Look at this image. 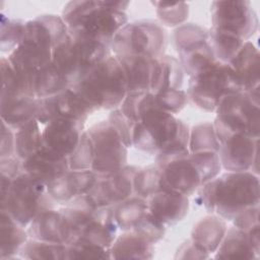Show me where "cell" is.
<instances>
[{
  "label": "cell",
  "mask_w": 260,
  "mask_h": 260,
  "mask_svg": "<svg viewBox=\"0 0 260 260\" xmlns=\"http://www.w3.org/2000/svg\"><path fill=\"white\" fill-rule=\"evenodd\" d=\"M108 121L110 124L114 127V129L117 131L118 135L122 139L123 143L126 145L127 148L133 146V129L135 123L132 122L130 119H128L119 108L111 110V113L109 115Z\"/></svg>",
  "instance_id": "obj_50"
},
{
  "label": "cell",
  "mask_w": 260,
  "mask_h": 260,
  "mask_svg": "<svg viewBox=\"0 0 260 260\" xmlns=\"http://www.w3.org/2000/svg\"><path fill=\"white\" fill-rule=\"evenodd\" d=\"M47 185L22 173L16 177L8 190L1 195V208L20 225L27 229L30 222L44 210L54 208Z\"/></svg>",
  "instance_id": "obj_5"
},
{
  "label": "cell",
  "mask_w": 260,
  "mask_h": 260,
  "mask_svg": "<svg viewBox=\"0 0 260 260\" xmlns=\"http://www.w3.org/2000/svg\"><path fill=\"white\" fill-rule=\"evenodd\" d=\"M244 91L233 70L226 63L216 62L209 68L189 77L187 95L199 109L214 112L226 94Z\"/></svg>",
  "instance_id": "obj_7"
},
{
  "label": "cell",
  "mask_w": 260,
  "mask_h": 260,
  "mask_svg": "<svg viewBox=\"0 0 260 260\" xmlns=\"http://www.w3.org/2000/svg\"><path fill=\"white\" fill-rule=\"evenodd\" d=\"M209 30V45L215 59L220 63H230L245 42L236 35L211 27Z\"/></svg>",
  "instance_id": "obj_37"
},
{
  "label": "cell",
  "mask_w": 260,
  "mask_h": 260,
  "mask_svg": "<svg viewBox=\"0 0 260 260\" xmlns=\"http://www.w3.org/2000/svg\"><path fill=\"white\" fill-rule=\"evenodd\" d=\"M176 259H208L210 256L199 249L191 240H187L184 242L178 249L176 255Z\"/></svg>",
  "instance_id": "obj_54"
},
{
  "label": "cell",
  "mask_w": 260,
  "mask_h": 260,
  "mask_svg": "<svg viewBox=\"0 0 260 260\" xmlns=\"http://www.w3.org/2000/svg\"><path fill=\"white\" fill-rule=\"evenodd\" d=\"M160 169V190H168L191 196L204 183L190 153L176 158Z\"/></svg>",
  "instance_id": "obj_14"
},
{
  "label": "cell",
  "mask_w": 260,
  "mask_h": 260,
  "mask_svg": "<svg viewBox=\"0 0 260 260\" xmlns=\"http://www.w3.org/2000/svg\"><path fill=\"white\" fill-rule=\"evenodd\" d=\"M0 211V258L2 260L13 259L19 254L21 247L29 237L24 226L15 221L7 212Z\"/></svg>",
  "instance_id": "obj_31"
},
{
  "label": "cell",
  "mask_w": 260,
  "mask_h": 260,
  "mask_svg": "<svg viewBox=\"0 0 260 260\" xmlns=\"http://www.w3.org/2000/svg\"><path fill=\"white\" fill-rule=\"evenodd\" d=\"M25 21L18 18H8L1 14L0 49L3 53L10 54L22 41Z\"/></svg>",
  "instance_id": "obj_44"
},
{
  "label": "cell",
  "mask_w": 260,
  "mask_h": 260,
  "mask_svg": "<svg viewBox=\"0 0 260 260\" xmlns=\"http://www.w3.org/2000/svg\"><path fill=\"white\" fill-rule=\"evenodd\" d=\"M208 40L209 30L198 23L185 22L174 30V43L178 53Z\"/></svg>",
  "instance_id": "obj_41"
},
{
  "label": "cell",
  "mask_w": 260,
  "mask_h": 260,
  "mask_svg": "<svg viewBox=\"0 0 260 260\" xmlns=\"http://www.w3.org/2000/svg\"><path fill=\"white\" fill-rule=\"evenodd\" d=\"M52 50L27 42H21L7 56L8 61L15 70L27 74H37L41 68L52 62Z\"/></svg>",
  "instance_id": "obj_27"
},
{
  "label": "cell",
  "mask_w": 260,
  "mask_h": 260,
  "mask_svg": "<svg viewBox=\"0 0 260 260\" xmlns=\"http://www.w3.org/2000/svg\"><path fill=\"white\" fill-rule=\"evenodd\" d=\"M166 47V29L160 23L150 19L126 23L111 43V51L115 56L136 55L152 59L165 55Z\"/></svg>",
  "instance_id": "obj_8"
},
{
  "label": "cell",
  "mask_w": 260,
  "mask_h": 260,
  "mask_svg": "<svg viewBox=\"0 0 260 260\" xmlns=\"http://www.w3.org/2000/svg\"><path fill=\"white\" fill-rule=\"evenodd\" d=\"M1 94L0 101L14 98H36L35 77L36 74H27L15 70L7 57H1Z\"/></svg>",
  "instance_id": "obj_26"
},
{
  "label": "cell",
  "mask_w": 260,
  "mask_h": 260,
  "mask_svg": "<svg viewBox=\"0 0 260 260\" xmlns=\"http://www.w3.org/2000/svg\"><path fill=\"white\" fill-rule=\"evenodd\" d=\"M146 200L148 211L166 226L182 221L189 212L188 196L177 192L160 190Z\"/></svg>",
  "instance_id": "obj_20"
},
{
  "label": "cell",
  "mask_w": 260,
  "mask_h": 260,
  "mask_svg": "<svg viewBox=\"0 0 260 260\" xmlns=\"http://www.w3.org/2000/svg\"><path fill=\"white\" fill-rule=\"evenodd\" d=\"M228 64L235 71L244 91L260 86V55L251 41L245 42Z\"/></svg>",
  "instance_id": "obj_24"
},
{
  "label": "cell",
  "mask_w": 260,
  "mask_h": 260,
  "mask_svg": "<svg viewBox=\"0 0 260 260\" xmlns=\"http://www.w3.org/2000/svg\"><path fill=\"white\" fill-rule=\"evenodd\" d=\"M259 87L224 95L215 109L213 123L218 143L235 133L259 138L260 94Z\"/></svg>",
  "instance_id": "obj_4"
},
{
  "label": "cell",
  "mask_w": 260,
  "mask_h": 260,
  "mask_svg": "<svg viewBox=\"0 0 260 260\" xmlns=\"http://www.w3.org/2000/svg\"><path fill=\"white\" fill-rule=\"evenodd\" d=\"M43 146L40 123L34 119L14 131V155L26 159Z\"/></svg>",
  "instance_id": "obj_35"
},
{
  "label": "cell",
  "mask_w": 260,
  "mask_h": 260,
  "mask_svg": "<svg viewBox=\"0 0 260 260\" xmlns=\"http://www.w3.org/2000/svg\"><path fill=\"white\" fill-rule=\"evenodd\" d=\"M260 252L259 225L245 232L231 226L215 251V259H258Z\"/></svg>",
  "instance_id": "obj_18"
},
{
  "label": "cell",
  "mask_w": 260,
  "mask_h": 260,
  "mask_svg": "<svg viewBox=\"0 0 260 260\" xmlns=\"http://www.w3.org/2000/svg\"><path fill=\"white\" fill-rule=\"evenodd\" d=\"M31 239L68 245L75 240L74 231L60 209L50 208L41 212L26 229Z\"/></svg>",
  "instance_id": "obj_17"
},
{
  "label": "cell",
  "mask_w": 260,
  "mask_h": 260,
  "mask_svg": "<svg viewBox=\"0 0 260 260\" xmlns=\"http://www.w3.org/2000/svg\"><path fill=\"white\" fill-rule=\"evenodd\" d=\"M166 230L167 226L149 211H147L131 231L146 242L154 245L165 237Z\"/></svg>",
  "instance_id": "obj_47"
},
{
  "label": "cell",
  "mask_w": 260,
  "mask_h": 260,
  "mask_svg": "<svg viewBox=\"0 0 260 260\" xmlns=\"http://www.w3.org/2000/svg\"><path fill=\"white\" fill-rule=\"evenodd\" d=\"M67 245L28 238L19 251V258L32 260H66Z\"/></svg>",
  "instance_id": "obj_38"
},
{
  "label": "cell",
  "mask_w": 260,
  "mask_h": 260,
  "mask_svg": "<svg viewBox=\"0 0 260 260\" xmlns=\"http://www.w3.org/2000/svg\"><path fill=\"white\" fill-rule=\"evenodd\" d=\"M155 7V12L160 24L168 27H178L185 23L189 16V4L186 2H151Z\"/></svg>",
  "instance_id": "obj_42"
},
{
  "label": "cell",
  "mask_w": 260,
  "mask_h": 260,
  "mask_svg": "<svg viewBox=\"0 0 260 260\" xmlns=\"http://www.w3.org/2000/svg\"><path fill=\"white\" fill-rule=\"evenodd\" d=\"M179 119L175 115L152 106L147 109L133 129V146L139 150L156 154L176 137Z\"/></svg>",
  "instance_id": "obj_9"
},
{
  "label": "cell",
  "mask_w": 260,
  "mask_h": 260,
  "mask_svg": "<svg viewBox=\"0 0 260 260\" xmlns=\"http://www.w3.org/2000/svg\"><path fill=\"white\" fill-rule=\"evenodd\" d=\"M231 221H233L234 226L245 232L259 225V205L240 211Z\"/></svg>",
  "instance_id": "obj_51"
},
{
  "label": "cell",
  "mask_w": 260,
  "mask_h": 260,
  "mask_svg": "<svg viewBox=\"0 0 260 260\" xmlns=\"http://www.w3.org/2000/svg\"><path fill=\"white\" fill-rule=\"evenodd\" d=\"M14 155V131L1 121V141H0V158Z\"/></svg>",
  "instance_id": "obj_52"
},
{
  "label": "cell",
  "mask_w": 260,
  "mask_h": 260,
  "mask_svg": "<svg viewBox=\"0 0 260 260\" xmlns=\"http://www.w3.org/2000/svg\"><path fill=\"white\" fill-rule=\"evenodd\" d=\"M228 230L226 220L209 213L199 219L191 232V241L209 256L215 253Z\"/></svg>",
  "instance_id": "obj_25"
},
{
  "label": "cell",
  "mask_w": 260,
  "mask_h": 260,
  "mask_svg": "<svg viewBox=\"0 0 260 260\" xmlns=\"http://www.w3.org/2000/svg\"><path fill=\"white\" fill-rule=\"evenodd\" d=\"M68 37V27L61 15L42 14L25 21L21 42L52 50Z\"/></svg>",
  "instance_id": "obj_16"
},
{
  "label": "cell",
  "mask_w": 260,
  "mask_h": 260,
  "mask_svg": "<svg viewBox=\"0 0 260 260\" xmlns=\"http://www.w3.org/2000/svg\"><path fill=\"white\" fill-rule=\"evenodd\" d=\"M93 161V147L91 139L86 130L82 133L80 140L72 153L68 156L70 170H91Z\"/></svg>",
  "instance_id": "obj_45"
},
{
  "label": "cell",
  "mask_w": 260,
  "mask_h": 260,
  "mask_svg": "<svg viewBox=\"0 0 260 260\" xmlns=\"http://www.w3.org/2000/svg\"><path fill=\"white\" fill-rule=\"evenodd\" d=\"M0 173L1 176L14 180L16 177L24 173L22 160L15 155L5 158H0Z\"/></svg>",
  "instance_id": "obj_53"
},
{
  "label": "cell",
  "mask_w": 260,
  "mask_h": 260,
  "mask_svg": "<svg viewBox=\"0 0 260 260\" xmlns=\"http://www.w3.org/2000/svg\"><path fill=\"white\" fill-rule=\"evenodd\" d=\"M70 86L67 77L52 62L41 68L35 77L36 98L53 96Z\"/></svg>",
  "instance_id": "obj_33"
},
{
  "label": "cell",
  "mask_w": 260,
  "mask_h": 260,
  "mask_svg": "<svg viewBox=\"0 0 260 260\" xmlns=\"http://www.w3.org/2000/svg\"><path fill=\"white\" fill-rule=\"evenodd\" d=\"M72 87L94 110H114L128 93L127 81L116 56L111 55Z\"/></svg>",
  "instance_id": "obj_3"
},
{
  "label": "cell",
  "mask_w": 260,
  "mask_h": 260,
  "mask_svg": "<svg viewBox=\"0 0 260 260\" xmlns=\"http://www.w3.org/2000/svg\"><path fill=\"white\" fill-rule=\"evenodd\" d=\"M259 176L252 172H226L203 184L198 198L208 213L232 220L240 211L259 205Z\"/></svg>",
  "instance_id": "obj_1"
},
{
  "label": "cell",
  "mask_w": 260,
  "mask_h": 260,
  "mask_svg": "<svg viewBox=\"0 0 260 260\" xmlns=\"http://www.w3.org/2000/svg\"><path fill=\"white\" fill-rule=\"evenodd\" d=\"M159 179L160 169L155 164L138 169L134 176V195L148 199L150 196L160 191Z\"/></svg>",
  "instance_id": "obj_40"
},
{
  "label": "cell",
  "mask_w": 260,
  "mask_h": 260,
  "mask_svg": "<svg viewBox=\"0 0 260 260\" xmlns=\"http://www.w3.org/2000/svg\"><path fill=\"white\" fill-rule=\"evenodd\" d=\"M68 34L105 44L111 48L116 34L128 23L125 11L109 8L104 1H70L63 7Z\"/></svg>",
  "instance_id": "obj_2"
},
{
  "label": "cell",
  "mask_w": 260,
  "mask_h": 260,
  "mask_svg": "<svg viewBox=\"0 0 260 260\" xmlns=\"http://www.w3.org/2000/svg\"><path fill=\"white\" fill-rule=\"evenodd\" d=\"M111 259H152L154 247L132 231L117 236L110 247Z\"/></svg>",
  "instance_id": "obj_29"
},
{
  "label": "cell",
  "mask_w": 260,
  "mask_h": 260,
  "mask_svg": "<svg viewBox=\"0 0 260 260\" xmlns=\"http://www.w3.org/2000/svg\"><path fill=\"white\" fill-rule=\"evenodd\" d=\"M219 143L215 135L212 122L204 121L198 123L190 129L189 150L190 152L214 151L217 152Z\"/></svg>",
  "instance_id": "obj_39"
},
{
  "label": "cell",
  "mask_w": 260,
  "mask_h": 260,
  "mask_svg": "<svg viewBox=\"0 0 260 260\" xmlns=\"http://www.w3.org/2000/svg\"><path fill=\"white\" fill-rule=\"evenodd\" d=\"M74 259H111L110 249H106L82 240L67 245L66 260Z\"/></svg>",
  "instance_id": "obj_46"
},
{
  "label": "cell",
  "mask_w": 260,
  "mask_h": 260,
  "mask_svg": "<svg viewBox=\"0 0 260 260\" xmlns=\"http://www.w3.org/2000/svg\"><path fill=\"white\" fill-rule=\"evenodd\" d=\"M86 131L92 142L91 170L95 174L107 175L127 165L128 148L108 120L93 124Z\"/></svg>",
  "instance_id": "obj_10"
},
{
  "label": "cell",
  "mask_w": 260,
  "mask_h": 260,
  "mask_svg": "<svg viewBox=\"0 0 260 260\" xmlns=\"http://www.w3.org/2000/svg\"><path fill=\"white\" fill-rule=\"evenodd\" d=\"M211 27L249 41L258 30L259 19L250 1H213L210 4Z\"/></svg>",
  "instance_id": "obj_11"
},
{
  "label": "cell",
  "mask_w": 260,
  "mask_h": 260,
  "mask_svg": "<svg viewBox=\"0 0 260 260\" xmlns=\"http://www.w3.org/2000/svg\"><path fill=\"white\" fill-rule=\"evenodd\" d=\"M184 74L178 58L167 54L156 58L150 91L156 93L167 89H180L183 85Z\"/></svg>",
  "instance_id": "obj_28"
},
{
  "label": "cell",
  "mask_w": 260,
  "mask_h": 260,
  "mask_svg": "<svg viewBox=\"0 0 260 260\" xmlns=\"http://www.w3.org/2000/svg\"><path fill=\"white\" fill-rule=\"evenodd\" d=\"M178 60L180 61L184 72L187 73L189 77L209 68L218 62L213 55L208 41L181 51L178 53Z\"/></svg>",
  "instance_id": "obj_34"
},
{
  "label": "cell",
  "mask_w": 260,
  "mask_h": 260,
  "mask_svg": "<svg viewBox=\"0 0 260 260\" xmlns=\"http://www.w3.org/2000/svg\"><path fill=\"white\" fill-rule=\"evenodd\" d=\"M0 109L1 121L15 131L27 122L36 119L38 99L23 96L0 101Z\"/></svg>",
  "instance_id": "obj_30"
},
{
  "label": "cell",
  "mask_w": 260,
  "mask_h": 260,
  "mask_svg": "<svg viewBox=\"0 0 260 260\" xmlns=\"http://www.w3.org/2000/svg\"><path fill=\"white\" fill-rule=\"evenodd\" d=\"M116 57L124 71L128 92L150 91L156 59L136 55Z\"/></svg>",
  "instance_id": "obj_23"
},
{
  "label": "cell",
  "mask_w": 260,
  "mask_h": 260,
  "mask_svg": "<svg viewBox=\"0 0 260 260\" xmlns=\"http://www.w3.org/2000/svg\"><path fill=\"white\" fill-rule=\"evenodd\" d=\"M187 92L183 89H167L154 93L155 105L158 109L170 114L180 113L188 103Z\"/></svg>",
  "instance_id": "obj_48"
},
{
  "label": "cell",
  "mask_w": 260,
  "mask_h": 260,
  "mask_svg": "<svg viewBox=\"0 0 260 260\" xmlns=\"http://www.w3.org/2000/svg\"><path fill=\"white\" fill-rule=\"evenodd\" d=\"M117 230L113 207H101L95 209L92 217L80 230L75 240H82L110 249L117 238Z\"/></svg>",
  "instance_id": "obj_21"
},
{
  "label": "cell",
  "mask_w": 260,
  "mask_h": 260,
  "mask_svg": "<svg viewBox=\"0 0 260 260\" xmlns=\"http://www.w3.org/2000/svg\"><path fill=\"white\" fill-rule=\"evenodd\" d=\"M85 122L57 117L42 130L43 147L60 156L68 157L78 144L84 132Z\"/></svg>",
  "instance_id": "obj_15"
},
{
  "label": "cell",
  "mask_w": 260,
  "mask_h": 260,
  "mask_svg": "<svg viewBox=\"0 0 260 260\" xmlns=\"http://www.w3.org/2000/svg\"><path fill=\"white\" fill-rule=\"evenodd\" d=\"M109 56V46L68 34L67 39L55 48L52 63L67 77L72 86Z\"/></svg>",
  "instance_id": "obj_6"
},
{
  "label": "cell",
  "mask_w": 260,
  "mask_h": 260,
  "mask_svg": "<svg viewBox=\"0 0 260 260\" xmlns=\"http://www.w3.org/2000/svg\"><path fill=\"white\" fill-rule=\"evenodd\" d=\"M24 173L49 185L69 171L68 157L60 156L42 146L36 153L22 160Z\"/></svg>",
  "instance_id": "obj_22"
},
{
  "label": "cell",
  "mask_w": 260,
  "mask_h": 260,
  "mask_svg": "<svg viewBox=\"0 0 260 260\" xmlns=\"http://www.w3.org/2000/svg\"><path fill=\"white\" fill-rule=\"evenodd\" d=\"M55 108L56 118L66 117L82 122L95 112L72 86L55 95Z\"/></svg>",
  "instance_id": "obj_32"
},
{
  "label": "cell",
  "mask_w": 260,
  "mask_h": 260,
  "mask_svg": "<svg viewBox=\"0 0 260 260\" xmlns=\"http://www.w3.org/2000/svg\"><path fill=\"white\" fill-rule=\"evenodd\" d=\"M98 180L92 170H69L47 186L55 202L67 203L77 196L88 193Z\"/></svg>",
  "instance_id": "obj_19"
},
{
  "label": "cell",
  "mask_w": 260,
  "mask_h": 260,
  "mask_svg": "<svg viewBox=\"0 0 260 260\" xmlns=\"http://www.w3.org/2000/svg\"><path fill=\"white\" fill-rule=\"evenodd\" d=\"M259 138L235 133L219 143L218 156L226 172H252L258 175Z\"/></svg>",
  "instance_id": "obj_13"
},
{
  "label": "cell",
  "mask_w": 260,
  "mask_h": 260,
  "mask_svg": "<svg viewBox=\"0 0 260 260\" xmlns=\"http://www.w3.org/2000/svg\"><path fill=\"white\" fill-rule=\"evenodd\" d=\"M138 168L126 165L122 169L98 175L92 189L86 193L96 208L113 207L134 195V176Z\"/></svg>",
  "instance_id": "obj_12"
},
{
  "label": "cell",
  "mask_w": 260,
  "mask_h": 260,
  "mask_svg": "<svg viewBox=\"0 0 260 260\" xmlns=\"http://www.w3.org/2000/svg\"><path fill=\"white\" fill-rule=\"evenodd\" d=\"M155 105L154 93L151 91L128 92L119 109L132 122L136 123L142 114Z\"/></svg>",
  "instance_id": "obj_43"
},
{
  "label": "cell",
  "mask_w": 260,
  "mask_h": 260,
  "mask_svg": "<svg viewBox=\"0 0 260 260\" xmlns=\"http://www.w3.org/2000/svg\"><path fill=\"white\" fill-rule=\"evenodd\" d=\"M194 162L196 164L203 183L216 178L221 170V165L219 161V156L217 152L214 151H199L190 152Z\"/></svg>",
  "instance_id": "obj_49"
},
{
  "label": "cell",
  "mask_w": 260,
  "mask_h": 260,
  "mask_svg": "<svg viewBox=\"0 0 260 260\" xmlns=\"http://www.w3.org/2000/svg\"><path fill=\"white\" fill-rule=\"evenodd\" d=\"M113 209L118 229L131 231L148 211L147 200L135 195L113 206Z\"/></svg>",
  "instance_id": "obj_36"
}]
</instances>
